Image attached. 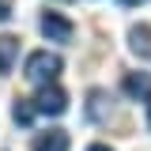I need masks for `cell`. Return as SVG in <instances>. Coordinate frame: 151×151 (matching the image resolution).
Masks as SVG:
<instances>
[{
  "label": "cell",
  "mask_w": 151,
  "mask_h": 151,
  "mask_svg": "<svg viewBox=\"0 0 151 151\" xmlns=\"http://www.w3.org/2000/svg\"><path fill=\"white\" fill-rule=\"evenodd\" d=\"M34 110L38 113H45V117H60V113L68 110V94L60 91V87H42V91L34 94Z\"/></svg>",
  "instance_id": "2"
},
{
  "label": "cell",
  "mask_w": 151,
  "mask_h": 151,
  "mask_svg": "<svg viewBox=\"0 0 151 151\" xmlns=\"http://www.w3.org/2000/svg\"><path fill=\"white\" fill-rule=\"evenodd\" d=\"M121 4H144V0H121Z\"/></svg>",
  "instance_id": "13"
},
{
  "label": "cell",
  "mask_w": 151,
  "mask_h": 151,
  "mask_svg": "<svg viewBox=\"0 0 151 151\" xmlns=\"http://www.w3.org/2000/svg\"><path fill=\"white\" fill-rule=\"evenodd\" d=\"M34 102H23V98H19L15 102V110H12V117H15V125H30V121H34Z\"/></svg>",
  "instance_id": "9"
},
{
  "label": "cell",
  "mask_w": 151,
  "mask_h": 151,
  "mask_svg": "<svg viewBox=\"0 0 151 151\" xmlns=\"http://www.w3.org/2000/svg\"><path fill=\"white\" fill-rule=\"evenodd\" d=\"M60 57L49 53V49H38V53L27 57V64H23V76L30 79V83H38V87H53V79L60 76Z\"/></svg>",
  "instance_id": "1"
},
{
  "label": "cell",
  "mask_w": 151,
  "mask_h": 151,
  "mask_svg": "<svg viewBox=\"0 0 151 151\" xmlns=\"http://www.w3.org/2000/svg\"><path fill=\"white\" fill-rule=\"evenodd\" d=\"M15 53H19V42L15 38H0V72H8V68H12V60H15Z\"/></svg>",
  "instance_id": "8"
},
{
  "label": "cell",
  "mask_w": 151,
  "mask_h": 151,
  "mask_svg": "<svg viewBox=\"0 0 151 151\" xmlns=\"http://www.w3.org/2000/svg\"><path fill=\"white\" fill-rule=\"evenodd\" d=\"M12 8H15V0H0V23L12 19Z\"/></svg>",
  "instance_id": "10"
},
{
  "label": "cell",
  "mask_w": 151,
  "mask_h": 151,
  "mask_svg": "<svg viewBox=\"0 0 151 151\" xmlns=\"http://www.w3.org/2000/svg\"><path fill=\"white\" fill-rule=\"evenodd\" d=\"M125 94L129 98H151V72H129L125 76Z\"/></svg>",
  "instance_id": "4"
},
{
  "label": "cell",
  "mask_w": 151,
  "mask_h": 151,
  "mask_svg": "<svg viewBox=\"0 0 151 151\" xmlns=\"http://www.w3.org/2000/svg\"><path fill=\"white\" fill-rule=\"evenodd\" d=\"M42 34L49 42H72V23L64 15H57V12H45L42 15Z\"/></svg>",
  "instance_id": "3"
},
{
  "label": "cell",
  "mask_w": 151,
  "mask_h": 151,
  "mask_svg": "<svg viewBox=\"0 0 151 151\" xmlns=\"http://www.w3.org/2000/svg\"><path fill=\"white\" fill-rule=\"evenodd\" d=\"M87 151H110V147H106V144H91Z\"/></svg>",
  "instance_id": "11"
},
{
  "label": "cell",
  "mask_w": 151,
  "mask_h": 151,
  "mask_svg": "<svg viewBox=\"0 0 151 151\" xmlns=\"http://www.w3.org/2000/svg\"><path fill=\"white\" fill-rule=\"evenodd\" d=\"M110 102H113V98L106 91H91V94H87V117H91V121H106L110 110H113Z\"/></svg>",
  "instance_id": "5"
},
{
  "label": "cell",
  "mask_w": 151,
  "mask_h": 151,
  "mask_svg": "<svg viewBox=\"0 0 151 151\" xmlns=\"http://www.w3.org/2000/svg\"><path fill=\"white\" fill-rule=\"evenodd\" d=\"M34 151H68V132L49 129L42 136H34Z\"/></svg>",
  "instance_id": "6"
},
{
  "label": "cell",
  "mask_w": 151,
  "mask_h": 151,
  "mask_svg": "<svg viewBox=\"0 0 151 151\" xmlns=\"http://www.w3.org/2000/svg\"><path fill=\"white\" fill-rule=\"evenodd\" d=\"M129 38H132V53L151 57V27H132Z\"/></svg>",
  "instance_id": "7"
},
{
  "label": "cell",
  "mask_w": 151,
  "mask_h": 151,
  "mask_svg": "<svg viewBox=\"0 0 151 151\" xmlns=\"http://www.w3.org/2000/svg\"><path fill=\"white\" fill-rule=\"evenodd\" d=\"M147 129H151V98H147Z\"/></svg>",
  "instance_id": "12"
}]
</instances>
